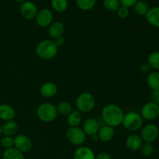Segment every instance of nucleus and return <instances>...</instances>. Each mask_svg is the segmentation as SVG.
<instances>
[{"label":"nucleus","mask_w":159,"mask_h":159,"mask_svg":"<svg viewBox=\"0 0 159 159\" xmlns=\"http://www.w3.org/2000/svg\"><path fill=\"white\" fill-rule=\"evenodd\" d=\"M101 116L106 125L114 128L122 124L124 113L120 107L116 104L110 103L102 108Z\"/></svg>","instance_id":"1"},{"label":"nucleus","mask_w":159,"mask_h":159,"mask_svg":"<svg viewBox=\"0 0 159 159\" xmlns=\"http://www.w3.org/2000/svg\"><path fill=\"white\" fill-rule=\"evenodd\" d=\"M58 47L52 39H46L39 42L35 48L36 54L43 60H51L57 54Z\"/></svg>","instance_id":"2"},{"label":"nucleus","mask_w":159,"mask_h":159,"mask_svg":"<svg viewBox=\"0 0 159 159\" xmlns=\"http://www.w3.org/2000/svg\"><path fill=\"white\" fill-rule=\"evenodd\" d=\"M57 114L58 113H57V108L51 102H43L37 107V117L42 122H53L57 118Z\"/></svg>","instance_id":"3"},{"label":"nucleus","mask_w":159,"mask_h":159,"mask_svg":"<svg viewBox=\"0 0 159 159\" xmlns=\"http://www.w3.org/2000/svg\"><path fill=\"white\" fill-rule=\"evenodd\" d=\"M143 118L141 114L134 111H130L124 114L122 124L128 131L135 132L140 130L143 125Z\"/></svg>","instance_id":"4"},{"label":"nucleus","mask_w":159,"mask_h":159,"mask_svg":"<svg viewBox=\"0 0 159 159\" xmlns=\"http://www.w3.org/2000/svg\"><path fill=\"white\" fill-rule=\"evenodd\" d=\"M75 105L80 113H89L96 106V99L91 93H82L78 96Z\"/></svg>","instance_id":"5"},{"label":"nucleus","mask_w":159,"mask_h":159,"mask_svg":"<svg viewBox=\"0 0 159 159\" xmlns=\"http://www.w3.org/2000/svg\"><path fill=\"white\" fill-rule=\"evenodd\" d=\"M65 135L67 140L75 146H81L86 140V135L83 130L79 127H70L67 129Z\"/></svg>","instance_id":"6"},{"label":"nucleus","mask_w":159,"mask_h":159,"mask_svg":"<svg viewBox=\"0 0 159 159\" xmlns=\"http://www.w3.org/2000/svg\"><path fill=\"white\" fill-rule=\"evenodd\" d=\"M140 114L142 116L143 120L148 121L155 120L159 116V106L152 101L146 102L141 107Z\"/></svg>","instance_id":"7"},{"label":"nucleus","mask_w":159,"mask_h":159,"mask_svg":"<svg viewBox=\"0 0 159 159\" xmlns=\"http://www.w3.org/2000/svg\"><path fill=\"white\" fill-rule=\"evenodd\" d=\"M141 138L144 142L152 143L158 139L159 129L155 124H148L141 128Z\"/></svg>","instance_id":"8"},{"label":"nucleus","mask_w":159,"mask_h":159,"mask_svg":"<svg viewBox=\"0 0 159 159\" xmlns=\"http://www.w3.org/2000/svg\"><path fill=\"white\" fill-rule=\"evenodd\" d=\"M20 12L23 19L27 20H32L36 18L38 9L37 6L31 1H24L20 4Z\"/></svg>","instance_id":"9"},{"label":"nucleus","mask_w":159,"mask_h":159,"mask_svg":"<svg viewBox=\"0 0 159 159\" xmlns=\"http://www.w3.org/2000/svg\"><path fill=\"white\" fill-rule=\"evenodd\" d=\"M14 138V148L22 153H27L32 149L33 142L30 138L25 134H18Z\"/></svg>","instance_id":"10"},{"label":"nucleus","mask_w":159,"mask_h":159,"mask_svg":"<svg viewBox=\"0 0 159 159\" xmlns=\"http://www.w3.org/2000/svg\"><path fill=\"white\" fill-rule=\"evenodd\" d=\"M53 16L52 12L50 9H42L38 11L37 16H36V23L40 27H48L53 22Z\"/></svg>","instance_id":"11"},{"label":"nucleus","mask_w":159,"mask_h":159,"mask_svg":"<svg viewBox=\"0 0 159 159\" xmlns=\"http://www.w3.org/2000/svg\"><path fill=\"white\" fill-rule=\"evenodd\" d=\"M143 143L144 141L141 139V136L135 134L129 135L125 141L126 147L132 152H137V151L140 150Z\"/></svg>","instance_id":"12"},{"label":"nucleus","mask_w":159,"mask_h":159,"mask_svg":"<svg viewBox=\"0 0 159 159\" xmlns=\"http://www.w3.org/2000/svg\"><path fill=\"white\" fill-rule=\"evenodd\" d=\"M82 129L83 130L85 135L91 137L98 134V131L99 130V126L96 120L93 119V118H88L84 121Z\"/></svg>","instance_id":"13"},{"label":"nucleus","mask_w":159,"mask_h":159,"mask_svg":"<svg viewBox=\"0 0 159 159\" xmlns=\"http://www.w3.org/2000/svg\"><path fill=\"white\" fill-rule=\"evenodd\" d=\"M96 154L92 148L87 146H79L73 155L74 159H95Z\"/></svg>","instance_id":"14"},{"label":"nucleus","mask_w":159,"mask_h":159,"mask_svg":"<svg viewBox=\"0 0 159 159\" xmlns=\"http://www.w3.org/2000/svg\"><path fill=\"white\" fill-rule=\"evenodd\" d=\"M65 32V25L61 21L52 22L48 26V34L52 40L58 37H61Z\"/></svg>","instance_id":"15"},{"label":"nucleus","mask_w":159,"mask_h":159,"mask_svg":"<svg viewBox=\"0 0 159 159\" xmlns=\"http://www.w3.org/2000/svg\"><path fill=\"white\" fill-rule=\"evenodd\" d=\"M145 18L151 26L159 28V6L149 8L145 15Z\"/></svg>","instance_id":"16"},{"label":"nucleus","mask_w":159,"mask_h":159,"mask_svg":"<svg viewBox=\"0 0 159 159\" xmlns=\"http://www.w3.org/2000/svg\"><path fill=\"white\" fill-rule=\"evenodd\" d=\"M16 116V111L13 107L9 104H0V119L6 121L13 120Z\"/></svg>","instance_id":"17"},{"label":"nucleus","mask_w":159,"mask_h":159,"mask_svg":"<svg viewBox=\"0 0 159 159\" xmlns=\"http://www.w3.org/2000/svg\"><path fill=\"white\" fill-rule=\"evenodd\" d=\"M40 95L45 98L53 97L57 93V85L51 82H45L40 86Z\"/></svg>","instance_id":"18"},{"label":"nucleus","mask_w":159,"mask_h":159,"mask_svg":"<svg viewBox=\"0 0 159 159\" xmlns=\"http://www.w3.org/2000/svg\"><path fill=\"white\" fill-rule=\"evenodd\" d=\"M97 134L100 141H103V142H109L114 138V128L110 127V126L105 125L104 127L99 128Z\"/></svg>","instance_id":"19"},{"label":"nucleus","mask_w":159,"mask_h":159,"mask_svg":"<svg viewBox=\"0 0 159 159\" xmlns=\"http://www.w3.org/2000/svg\"><path fill=\"white\" fill-rule=\"evenodd\" d=\"M18 124L14 120L6 121L2 125V132L4 136H14L18 131Z\"/></svg>","instance_id":"20"},{"label":"nucleus","mask_w":159,"mask_h":159,"mask_svg":"<svg viewBox=\"0 0 159 159\" xmlns=\"http://www.w3.org/2000/svg\"><path fill=\"white\" fill-rule=\"evenodd\" d=\"M147 85L152 91L159 89V71H151L147 75Z\"/></svg>","instance_id":"21"},{"label":"nucleus","mask_w":159,"mask_h":159,"mask_svg":"<svg viewBox=\"0 0 159 159\" xmlns=\"http://www.w3.org/2000/svg\"><path fill=\"white\" fill-rule=\"evenodd\" d=\"M82 113H80L79 110H73L67 117V122L70 127H79L82 124Z\"/></svg>","instance_id":"22"},{"label":"nucleus","mask_w":159,"mask_h":159,"mask_svg":"<svg viewBox=\"0 0 159 159\" xmlns=\"http://www.w3.org/2000/svg\"><path fill=\"white\" fill-rule=\"evenodd\" d=\"M2 159H25L24 155L15 148L5 149L2 154Z\"/></svg>","instance_id":"23"},{"label":"nucleus","mask_w":159,"mask_h":159,"mask_svg":"<svg viewBox=\"0 0 159 159\" xmlns=\"http://www.w3.org/2000/svg\"><path fill=\"white\" fill-rule=\"evenodd\" d=\"M135 13L141 16H145L149 9L148 4L144 0H138L133 6Z\"/></svg>","instance_id":"24"},{"label":"nucleus","mask_w":159,"mask_h":159,"mask_svg":"<svg viewBox=\"0 0 159 159\" xmlns=\"http://www.w3.org/2000/svg\"><path fill=\"white\" fill-rule=\"evenodd\" d=\"M147 63L151 68L155 71H159V51H154L151 53L148 56Z\"/></svg>","instance_id":"25"},{"label":"nucleus","mask_w":159,"mask_h":159,"mask_svg":"<svg viewBox=\"0 0 159 159\" xmlns=\"http://www.w3.org/2000/svg\"><path fill=\"white\" fill-rule=\"evenodd\" d=\"M51 7L55 12H64L68 6V0H51Z\"/></svg>","instance_id":"26"},{"label":"nucleus","mask_w":159,"mask_h":159,"mask_svg":"<svg viewBox=\"0 0 159 159\" xmlns=\"http://www.w3.org/2000/svg\"><path fill=\"white\" fill-rule=\"evenodd\" d=\"M56 108H57V113H61V115H65V116H68L73 111L71 104L67 101H62V102H59Z\"/></svg>","instance_id":"27"},{"label":"nucleus","mask_w":159,"mask_h":159,"mask_svg":"<svg viewBox=\"0 0 159 159\" xmlns=\"http://www.w3.org/2000/svg\"><path fill=\"white\" fill-rule=\"evenodd\" d=\"M77 6L82 11H89L95 7L97 0H75Z\"/></svg>","instance_id":"28"},{"label":"nucleus","mask_w":159,"mask_h":159,"mask_svg":"<svg viewBox=\"0 0 159 159\" xmlns=\"http://www.w3.org/2000/svg\"><path fill=\"white\" fill-rule=\"evenodd\" d=\"M104 8L110 12H116L120 6L119 0H103Z\"/></svg>","instance_id":"29"},{"label":"nucleus","mask_w":159,"mask_h":159,"mask_svg":"<svg viewBox=\"0 0 159 159\" xmlns=\"http://www.w3.org/2000/svg\"><path fill=\"white\" fill-rule=\"evenodd\" d=\"M141 152L144 157H149L151 155H153L154 152H155V148L152 143L148 142H144L141 145Z\"/></svg>","instance_id":"30"},{"label":"nucleus","mask_w":159,"mask_h":159,"mask_svg":"<svg viewBox=\"0 0 159 159\" xmlns=\"http://www.w3.org/2000/svg\"><path fill=\"white\" fill-rule=\"evenodd\" d=\"M1 144L5 149H9L14 147V138L12 137L4 136L1 139Z\"/></svg>","instance_id":"31"},{"label":"nucleus","mask_w":159,"mask_h":159,"mask_svg":"<svg viewBox=\"0 0 159 159\" xmlns=\"http://www.w3.org/2000/svg\"><path fill=\"white\" fill-rule=\"evenodd\" d=\"M116 13H117L118 17L120 19L124 20V19H127L128 17L129 14H130V10H129V8L120 6L119 9H117V11H116Z\"/></svg>","instance_id":"32"},{"label":"nucleus","mask_w":159,"mask_h":159,"mask_svg":"<svg viewBox=\"0 0 159 159\" xmlns=\"http://www.w3.org/2000/svg\"><path fill=\"white\" fill-rule=\"evenodd\" d=\"M151 67L149 66L147 62L142 63L139 66V71L143 75H148L151 72Z\"/></svg>","instance_id":"33"},{"label":"nucleus","mask_w":159,"mask_h":159,"mask_svg":"<svg viewBox=\"0 0 159 159\" xmlns=\"http://www.w3.org/2000/svg\"><path fill=\"white\" fill-rule=\"evenodd\" d=\"M120 6H125L127 8L133 7L134 5L138 1V0H119Z\"/></svg>","instance_id":"34"},{"label":"nucleus","mask_w":159,"mask_h":159,"mask_svg":"<svg viewBox=\"0 0 159 159\" xmlns=\"http://www.w3.org/2000/svg\"><path fill=\"white\" fill-rule=\"evenodd\" d=\"M151 98H152V102L159 106V89L152 91V94H151Z\"/></svg>","instance_id":"35"},{"label":"nucleus","mask_w":159,"mask_h":159,"mask_svg":"<svg viewBox=\"0 0 159 159\" xmlns=\"http://www.w3.org/2000/svg\"><path fill=\"white\" fill-rule=\"evenodd\" d=\"M95 159H112L111 155H110L107 152H100L99 154H98L97 155H96V158Z\"/></svg>","instance_id":"36"},{"label":"nucleus","mask_w":159,"mask_h":159,"mask_svg":"<svg viewBox=\"0 0 159 159\" xmlns=\"http://www.w3.org/2000/svg\"><path fill=\"white\" fill-rule=\"evenodd\" d=\"M54 43H55V44L59 48V47H61L65 44V37H62L61 36V37H57V38L54 39Z\"/></svg>","instance_id":"37"},{"label":"nucleus","mask_w":159,"mask_h":159,"mask_svg":"<svg viewBox=\"0 0 159 159\" xmlns=\"http://www.w3.org/2000/svg\"><path fill=\"white\" fill-rule=\"evenodd\" d=\"M91 139L93 142H97V141L99 140V136H98V134H94L93 135V136H91Z\"/></svg>","instance_id":"38"},{"label":"nucleus","mask_w":159,"mask_h":159,"mask_svg":"<svg viewBox=\"0 0 159 159\" xmlns=\"http://www.w3.org/2000/svg\"><path fill=\"white\" fill-rule=\"evenodd\" d=\"M14 1L16 2H18V3H20V4H21V3H23V2L25 1V0H14Z\"/></svg>","instance_id":"39"},{"label":"nucleus","mask_w":159,"mask_h":159,"mask_svg":"<svg viewBox=\"0 0 159 159\" xmlns=\"http://www.w3.org/2000/svg\"><path fill=\"white\" fill-rule=\"evenodd\" d=\"M2 134V125L0 124V136H1Z\"/></svg>","instance_id":"40"}]
</instances>
